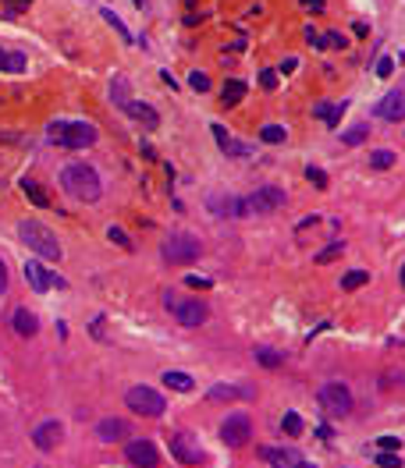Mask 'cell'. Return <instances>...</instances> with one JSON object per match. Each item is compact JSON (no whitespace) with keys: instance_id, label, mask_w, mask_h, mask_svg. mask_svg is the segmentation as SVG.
Wrapping results in <instances>:
<instances>
[{"instance_id":"cell-49","label":"cell","mask_w":405,"mask_h":468,"mask_svg":"<svg viewBox=\"0 0 405 468\" xmlns=\"http://www.w3.org/2000/svg\"><path fill=\"white\" fill-rule=\"evenodd\" d=\"M4 68H8V50L0 46V71H4Z\"/></svg>"},{"instance_id":"cell-51","label":"cell","mask_w":405,"mask_h":468,"mask_svg":"<svg viewBox=\"0 0 405 468\" xmlns=\"http://www.w3.org/2000/svg\"><path fill=\"white\" fill-rule=\"evenodd\" d=\"M401 287H405V263H401Z\"/></svg>"},{"instance_id":"cell-30","label":"cell","mask_w":405,"mask_h":468,"mask_svg":"<svg viewBox=\"0 0 405 468\" xmlns=\"http://www.w3.org/2000/svg\"><path fill=\"white\" fill-rule=\"evenodd\" d=\"M260 139L270 142V146H277V142H284V128H281V125H263V128H260Z\"/></svg>"},{"instance_id":"cell-14","label":"cell","mask_w":405,"mask_h":468,"mask_svg":"<svg viewBox=\"0 0 405 468\" xmlns=\"http://www.w3.org/2000/svg\"><path fill=\"white\" fill-rule=\"evenodd\" d=\"M121 110H125L128 117H135L139 125H146V128H157V125H160V113H157V106H150V103H142V99H128Z\"/></svg>"},{"instance_id":"cell-9","label":"cell","mask_w":405,"mask_h":468,"mask_svg":"<svg viewBox=\"0 0 405 468\" xmlns=\"http://www.w3.org/2000/svg\"><path fill=\"white\" fill-rule=\"evenodd\" d=\"M284 206V192L281 188H274V185H267V188H256L253 195H246L242 199V213L249 216V213H277Z\"/></svg>"},{"instance_id":"cell-16","label":"cell","mask_w":405,"mask_h":468,"mask_svg":"<svg viewBox=\"0 0 405 468\" xmlns=\"http://www.w3.org/2000/svg\"><path fill=\"white\" fill-rule=\"evenodd\" d=\"M260 454L270 461V468H296V464L303 461L299 450H281V447H263Z\"/></svg>"},{"instance_id":"cell-47","label":"cell","mask_w":405,"mask_h":468,"mask_svg":"<svg viewBox=\"0 0 405 468\" xmlns=\"http://www.w3.org/2000/svg\"><path fill=\"white\" fill-rule=\"evenodd\" d=\"M306 11H324V0H303Z\"/></svg>"},{"instance_id":"cell-7","label":"cell","mask_w":405,"mask_h":468,"mask_svg":"<svg viewBox=\"0 0 405 468\" xmlns=\"http://www.w3.org/2000/svg\"><path fill=\"white\" fill-rule=\"evenodd\" d=\"M164 305L175 312V319L182 323V326H199V323H206V316H210V309L199 302V298H189V302H178L175 295H164Z\"/></svg>"},{"instance_id":"cell-6","label":"cell","mask_w":405,"mask_h":468,"mask_svg":"<svg viewBox=\"0 0 405 468\" xmlns=\"http://www.w3.org/2000/svg\"><path fill=\"white\" fill-rule=\"evenodd\" d=\"M160 256H164V263H192L199 256V242L192 238V234L178 230V234H171V238H164Z\"/></svg>"},{"instance_id":"cell-44","label":"cell","mask_w":405,"mask_h":468,"mask_svg":"<svg viewBox=\"0 0 405 468\" xmlns=\"http://www.w3.org/2000/svg\"><path fill=\"white\" fill-rule=\"evenodd\" d=\"M4 291H8V263L0 259V295H4Z\"/></svg>"},{"instance_id":"cell-5","label":"cell","mask_w":405,"mask_h":468,"mask_svg":"<svg viewBox=\"0 0 405 468\" xmlns=\"http://www.w3.org/2000/svg\"><path fill=\"white\" fill-rule=\"evenodd\" d=\"M320 408L331 419H345L352 412V390L345 383H324L320 387Z\"/></svg>"},{"instance_id":"cell-34","label":"cell","mask_w":405,"mask_h":468,"mask_svg":"<svg viewBox=\"0 0 405 468\" xmlns=\"http://www.w3.org/2000/svg\"><path fill=\"white\" fill-rule=\"evenodd\" d=\"M189 85H192L196 92H206V89H210V75H206V71H192V75H189Z\"/></svg>"},{"instance_id":"cell-40","label":"cell","mask_w":405,"mask_h":468,"mask_svg":"<svg viewBox=\"0 0 405 468\" xmlns=\"http://www.w3.org/2000/svg\"><path fill=\"white\" fill-rule=\"evenodd\" d=\"M377 447H380V450H401V440H398V436H380Z\"/></svg>"},{"instance_id":"cell-13","label":"cell","mask_w":405,"mask_h":468,"mask_svg":"<svg viewBox=\"0 0 405 468\" xmlns=\"http://www.w3.org/2000/svg\"><path fill=\"white\" fill-rule=\"evenodd\" d=\"M61 436H65V426L57 422V419H46V422H39V426L32 429V443H36L39 450H53L57 443H61Z\"/></svg>"},{"instance_id":"cell-41","label":"cell","mask_w":405,"mask_h":468,"mask_svg":"<svg viewBox=\"0 0 405 468\" xmlns=\"http://www.w3.org/2000/svg\"><path fill=\"white\" fill-rule=\"evenodd\" d=\"M185 284H189V287H210L213 280H210V277H196V273H189V277H185Z\"/></svg>"},{"instance_id":"cell-35","label":"cell","mask_w":405,"mask_h":468,"mask_svg":"<svg viewBox=\"0 0 405 468\" xmlns=\"http://www.w3.org/2000/svg\"><path fill=\"white\" fill-rule=\"evenodd\" d=\"M107 238H110V242H118L121 249H132V242H128V234H125L121 227H107Z\"/></svg>"},{"instance_id":"cell-21","label":"cell","mask_w":405,"mask_h":468,"mask_svg":"<svg viewBox=\"0 0 405 468\" xmlns=\"http://www.w3.org/2000/svg\"><path fill=\"white\" fill-rule=\"evenodd\" d=\"M164 383H167L171 390H182V394H189V390L196 387V380H192L189 373H182V369H167V373H164Z\"/></svg>"},{"instance_id":"cell-19","label":"cell","mask_w":405,"mask_h":468,"mask_svg":"<svg viewBox=\"0 0 405 468\" xmlns=\"http://www.w3.org/2000/svg\"><path fill=\"white\" fill-rule=\"evenodd\" d=\"M25 280H29V287L36 291V295H46V291H50V273L39 266V263H25Z\"/></svg>"},{"instance_id":"cell-39","label":"cell","mask_w":405,"mask_h":468,"mask_svg":"<svg viewBox=\"0 0 405 468\" xmlns=\"http://www.w3.org/2000/svg\"><path fill=\"white\" fill-rule=\"evenodd\" d=\"M306 43H310L313 50H324V46H327V39H324L320 32H313V29H306Z\"/></svg>"},{"instance_id":"cell-25","label":"cell","mask_w":405,"mask_h":468,"mask_svg":"<svg viewBox=\"0 0 405 468\" xmlns=\"http://www.w3.org/2000/svg\"><path fill=\"white\" fill-rule=\"evenodd\" d=\"M100 15H103V22H107V25H114V32H118V36H121L125 43H132V32H128V25H125V22H121L118 15H114L110 8H100Z\"/></svg>"},{"instance_id":"cell-23","label":"cell","mask_w":405,"mask_h":468,"mask_svg":"<svg viewBox=\"0 0 405 468\" xmlns=\"http://www.w3.org/2000/svg\"><path fill=\"white\" fill-rule=\"evenodd\" d=\"M253 359H256L263 369H277V366H284V355H281L277 347H256V351H253Z\"/></svg>"},{"instance_id":"cell-42","label":"cell","mask_w":405,"mask_h":468,"mask_svg":"<svg viewBox=\"0 0 405 468\" xmlns=\"http://www.w3.org/2000/svg\"><path fill=\"white\" fill-rule=\"evenodd\" d=\"M0 4H4V8H11V11H25V8L32 4V0H0Z\"/></svg>"},{"instance_id":"cell-43","label":"cell","mask_w":405,"mask_h":468,"mask_svg":"<svg viewBox=\"0 0 405 468\" xmlns=\"http://www.w3.org/2000/svg\"><path fill=\"white\" fill-rule=\"evenodd\" d=\"M260 85H263V89H274V85H277V75H274V71H260Z\"/></svg>"},{"instance_id":"cell-17","label":"cell","mask_w":405,"mask_h":468,"mask_svg":"<svg viewBox=\"0 0 405 468\" xmlns=\"http://www.w3.org/2000/svg\"><path fill=\"white\" fill-rule=\"evenodd\" d=\"M349 110V103H313V113L320 117V121L327 125V128H338V121H341V113Z\"/></svg>"},{"instance_id":"cell-52","label":"cell","mask_w":405,"mask_h":468,"mask_svg":"<svg viewBox=\"0 0 405 468\" xmlns=\"http://www.w3.org/2000/svg\"><path fill=\"white\" fill-rule=\"evenodd\" d=\"M135 8H142V0H135Z\"/></svg>"},{"instance_id":"cell-48","label":"cell","mask_w":405,"mask_h":468,"mask_svg":"<svg viewBox=\"0 0 405 468\" xmlns=\"http://www.w3.org/2000/svg\"><path fill=\"white\" fill-rule=\"evenodd\" d=\"M352 32H356V36H370V29H366V22H356V25H352Z\"/></svg>"},{"instance_id":"cell-3","label":"cell","mask_w":405,"mask_h":468,"mask_svg":"<svg viewBox=\"0 0 405 468\" xmlns=\"http://www.w3.org/2000/svg\"><path fill=\"white\" fill-rule=\"evenodd\" d=\"M18 238H22L32 252H39L43 259L61 263V242H57V234H53L46 223H39V220H22V223H18Z\"/></svg>"},{"instance_id":"cell-12","label":"cell","mask_w":405,"mask_h":468,"mask_svg":"<svg viewBox=\"0 0 405 468\" xmlns=\"http://www.w3.org/2000/svg\"><path fill=\"white\" fill-rule=\"evenodd\" d=\"M373 117L380 121H405V92H387L373 103Z\"/></svg>"},{"instance_id":"cell-45","label":"cell","mask_w":405,"mask_h":468,"mask_svg":"<svg viewBox=\"0 0 405 468\" xmlns=\"http://www.w3.org/2000/svg\"><path fill=\"white\" fill-rule=\"evenodd\" d=\"M296 64H299V61H296V57H284V61H281L277 68H281V71L288 75V71H296Z\"/></svg>"},{"instance_id":"cell-4","label":"cell","mask_w":405,"mask_h":468,"mask_svg":"<svg viewBox=\"0 0 405 468\" xmlns=\"http://www.w3.org/2000/svg\"><path fill=\"white\" fill-rule=\"evenodd\" d=\"M125 404L132 408L135 415H146V419H157V415H164V408H167V401H164V394L160 390H153V387H128V394H125Z\"/></svg>"},{"instance_id":"cell-46","label":"cell","mask_w":405,"mask_h":468,"mask_svg":"<svg viewBox=\"0 0 405 468\" xmlns=\"http://www.w3.org/2000/svg\"><path fill=\"white\" fill-rule=\"evenodd\" d=\"M327 46H345V36L341 32H327Z\"/></svg>"},{"instance_id":"cell-28","label":"cell","mask_w":405,"mask_h":468,"mask_svg":"<svg viewBox=\"0 0 405 468\" xmlns=\"http://www.w3.org/2000/svg\"><path fill=\"white\" fill-rule=\"evenodd\" d=\"M213 139H217V146H220L224 153H246V149H242L239 142H231V135H227V132H224L220 125H213Z\"/></svg>"},{"instance_id":"cell-18","label":"cell","mask_w":405,"mask_h":468,"mask_svg":"<svg viewBox=\"0 0 405 468\" xmlns=\"http://www.w3.org/2000/svg\"><path fill=\"white\" fill-rule=\"evenodd\" d=\"M96 433H100L103 443H118V440H125L128 422H125V419H103V422L96 426Z\"/></svg>"},{"instance_id":"cell-50","label":"cell","mask_w":405,"mask_h":468,"mask_svg":"<svg viewBox=\"0 0 405 468\" xmlns=\"http://www.w3.org/2000/svg\"><path fill=\"white\" fill-rule=\"evenodd\" d=\"M296 468H317V464H310V461H299V464H296Z\"/></svg>"},{"instance_id":"cell-22","label":"cell","mask_w":405,"mask_h":468,"mask_svg":"<svg viewBox=\"0 0 405 468\" xmlns=\"http://www.w3.org/2000/svg\"><path fill=\"white\" fill-rule=\"evenodd\" d=\"M22 192L29 195V202H32V206L50 209V192H46L43 185H36V181H29V178H25V181H22Z\"/></svg>"},{"instance_id":"cell-26","label":"cell","mask_w":405,"mask_h":468,"mask_svg":"<svg viewBox=\"0 0 405 468\" xmlns=\"http://www.w3.org/2000/svg\"><path fill=\"white\" fill-rule=\"evenodd\" d=\"M363 284H370V273L366 270H349V273L341 277V291H356Z\"/></svg>"},{"instance_id":"cell-27","label":"cell","mask_w":405,"mask_h":468,"mask_svg":"<svg viewBox=\"0 0 405 468\" xmlns=\"http://www.w3.org/2000/svg\"><path fill=\"white\" fill-rule=\"evenodd\" d=\"M366 135H370V125H356L349 132H341V142L345 146H359V142H366Z\"/></svg>"},{"instance_id":"cell-33","label":"cell","mask_w":405,"mask_h":468,"mask_svg":"<svg viewBox=\"0 0 405 468\" xmlns=\"http://www.w3.org/2000/svg\"><path fill=\"white\" fill-rule=\"evenodd\" d=\"M377 464L380 468H401V457H398V450H380L377 454Z\"/></svg>"},{"instance_id":"cell-36","label":"cell","mask_w":405,"mask_h":468,"mask_svg":"<svg viewBox=\"0 0 405 468\" xmlns=\"http://www.w3.org/2000/svg\"><path fill=\"white\" fill-rule=\"evenodd\" d=\"M4 71H25V53H8V68Z\"/></svg>"},{"instance_id":"cell-2","label":"cell","mask_w":405,"mask_h":468,"mask_svg":"<svg viewBox=\"0 0 405 468\" xmlns=\"http://www.w3.org/2000/svg\"><path fill=\"white\" fill-rule=\"evenodd\" d=\"M46 139H50L57 149H89V146L100 139V132H96V125H89V121H50Z\"/></svg>"},{"instance_id":"cell-11","label":"cell","mask_w":405,"mask_h":468,"mask_svg":"<svg viewBox=\"0 0 405 468\" xmlns=\"http://www.w3.org/2000/svg\"><path fill=\"white\" fill-rule=\"evenodd\" d=\"M125 461L135 468H157V447L150 440H128L125 443Z\"/></svg>"},{"instance_id":"cell-8","label":"cell","mask_w":405,"mask_h":468,"mask_svg":"<svg viewBox=\"0 0 405 468\" xmlns=\"http://www.w3.org/2000/svg\"><path fill=\"white\" fill-rule=\"evenodd\" d=\"M220 440L227 447H246L253 440V419L246 412H231L224 422H220Z\"/></svg>"},{"instance_id":"cell-38","label":"cell","mask_w":405,"mask_h":468,"mask_svg":"<svg viewBox=\"0 0 405 468\" xmlns=\"http://www.w3.org/2000/svg\"><path fill=\"white\" fill-rule=\"evenodd\" d=\"M377 75L380 78H391L394 75V61H391V57H380V61H377Z\"/></svg>"},{"instance_id":"cell-32","label":"cell","mask_w":405,"mask_h":468,"mask_svg":"<svg viewBox=\"0 0 405 468\" xmlns=\"http://www.w3.org/2000/svg\"><path fill=\"white\" fill-rule=\"evenodd\" d=\"M341 252H345V245H341V242H334V245H327L324 252H317V256H313V263H331V259H338Z\"/></svg>"},{"instance_id":"cell-29","label":"cell","mask_w":405,"mask_h":468,"mask_svg":"<svg viewBox=\"0 0 405 468\" xmlns=\"http://www.w3.org/2000/svg\"><path fill=\"white\" fill-rule=\"evenodd\" d=\"M281 429H284L288 436H299V433H303V419H299V412H284Z\"/></svg>"},{"instance_id":"cell-31","label":"cell","mask_w":405,"mask_h":468,"mask_svg":"<svg viewBox=\"0 0 405 468\" xmlns=\"http://www.w3.org/2000/svg\"><path fill=\"white\" fill-rule=\"evenodd\" d=\"M391 163H394V153H391V149H377V153H370V167L384 170V167H391Z\"/></svg>"},{"instance_id":"cell-20","label":"cell","mask_w":405,"mask_h":468,"mask_svg":"<svg viewBox=\"0 0 405 468\" xmlns=\"http://www.w3.org/2000/svg\"><path fill=\"white\" fill-rule=\"evenodd\" d=\"M246 89H249V85H246L242 78H227V82H224V89H220V103H224V106H235V103H242Z\"/></svg>"},{"instance_id":"cell-15","label":"cell","mask_w":405,"mask_h":468,"mask_svg":"<svg viewBox=\"0 0 405 468\" xmlns=\"http://www.w3.org/2000/svg\"><path fill=\"white\" fill-rule=\"evenodd\" d=\"M11 326H15L18 337H36V333H39V319H36V312H29V309H15Z\"/></svg>"},{"instance_id":"cell-37","label":"cell","mask_w":405,"mask_h":468,"mask_svg":"<svg viewBox=\"0 0 405 468\" xmlns=\"http://www.w3.org/2000/svg\"><path fill=\"white\" fill-rule=\"evenodd\" d=\"M306 178H310L317 188H327V174H324L320 167H310V170H306Z\"/></svg>"},{"instance_id":"cell-24","label":"cell","mask_w":405,"mask_h":468,"mask_svg":"<svg viewBox=\"0 0 405 468\" xmlns=\"http://www.w3.org/2000/svg\"><path fill=\"white\" fill-rule=\"evenodd\" d=\"M235 397H253V390H242V387H210V401H235Z\"/></svg>"},{"instance_id":"cell-1","label":"cell","mask_w":405,"mask_h":468,"mask_svg":"<svg viewBox=\"0 0 405 468\" xmlns=\"http://www.w3.org/2000/svg\"><path fill=\"white\" fill-rule=\"evenodd\" d=\"M61 185H65V192H68L72 199H79V202H96V199L103 195V185H100L96 167H89V163H82V160H75V163H68V167L61 170Z\"/></svg>"},{"instance_id":"cell-10","label":"cell","mask_w":405,"mask_h":468,"mask_svg":"<svg viewBox=\"0 0 405 468\" xmlns=\"http://www.w3.org/2000/svg\"><path fill=\"white\" fill-rule=\"evenodd\" d=\"M171 454H175V461H182V464H199L203 461L199 436L189 433V429H178L175 436H171Z\"/></svg>"}]
</instances>
